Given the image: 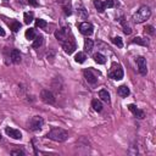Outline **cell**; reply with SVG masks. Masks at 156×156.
<instances>
[{"mask_svg":"<svg viewBox=\"0 0 156 156\" xmlns=\"http://www.w3.org/2000/svg\"><path fill=\"white\" fill-rule=\"evenodd\" d=\"M46 138L54 140V141L62 143V141H65V140H67V138H68V132L65 131V129H62V128L54 127V128H51L50 131L48 132Z\"/></svg>","mask_w":156,"mask_h":156,"instance_id":"6da1fadb","label":"cell"},{"mask_svg":"<svg viewBox=\"0 0 156 156\" xmlns=\"http://www.w3.org/2000/svg\"><path fill=\"white\" fill-rule=\"evenodd\" d=\"M151 16V10L148 6H141L135 14L133 15V21L134 23H143L145 22L146 20H149Z\"/></svg>","mask_w":156,"mask_h":156,"instance_id":"7a4b0ae2","label":"cell"},{"mask_svg":"<svg viewBox=\"0 0 156 156\" xmlns=\"http://www.w3.org/2000/svg\"><path fill=\"white\" fill-rule=\"evenodd\" d=\"M27 126H28V129H31V131H33V132L40 131V129L43 128V126H44L43 117H40V116H34V117H32V118L28 121Z\"/></svg>","mask_w":156,"mask_h":156,"instance_id":"3957f363","label":"cell"},{"mask_svg":"<svg viewBox=\"0 0 156 156\" xmlns=\"http://www.w3.org/2000/svg\"><path fill=\"white\" fill-rule=\"evenodd\" d=\"M123 74L124 73H123L122 67L120 66V65H117V67H116V63L112 65V68L109 72V77L112 78V79H115V81H121L123 78Z\"/></svg>","mask_w":156,"mask_h":156,"instance_id":"277c9868","label":"cell"},{"mask_svg":"<svg viewBox=\"0 0 156 156\" xmlns=\"http://www.w3.org/2000/svg\"><path fill=\"white\" fill-rule=\"evenodd\" d=\"M78 29H79V32L85 35V37H89V35H92L93 32H94V27H93V24L92 23H89V22H82L78 24Z\"/></svg>","mask_w":156,"mask_h":156,"instance_id":"5b68a950","label":"cell"},{"mask_svg":"<svg viewBox=\"0 0 156 156\" xmlns=\"http://www.w3.org/2000/svg\"><path fill=\"white\" fill-rule=\"evenodd\" d=\"M40 98L42 100L45 102V104H50V105H53L55 104V95L53 94V92H50L49 89H43L40 92Z\"/></svg>","mask_w":156,"mask_h":156,"instance_id":"8992f818","label":"cell"},{"mask_svg":"<svg viewBox=\"0 0 156 156\" xmlns=\"http://www.w3.org/2000/svg\"><path fill=\"white\" fill-rule=\"evenodd\" d=\"M61 46H62V49H63L65 53L68 54V55H71L72 53H74V50L77 49L76 43H74V40H73V38L67 39L66 42H63V43L61 44Z\"/></svg>","mask_w":156,"mask_h":156,"instance_id":"52a82bcc","label":"cell"},{"mask_svg":"<svg viewBox=\"0 0 156 156\" xmlns=\"http://www.w3.org/2000/svg\"><path fill=\"white\" fill-rule=\"evenodd\" d=\"M137 65H138V70L141 76H146L148 73V67H146V59L144 56H138L135 59Z\"/></svg>","mask_w":156,"mask_h":156,"instance_id":"ba28073f","label":"cell"},{"mask_svg":"<svg viewBox=\"0 0 156 156\" xmlns=\"http://www.w3.org/2000/svg\"><path fill=\"white\" fill-rule=\"evenodd\" d=\"M84 78L87 79V82H88L89 84H92V85H94V84L98 83V77H96V74L93 73V71L90 70V68H88V70L84 71Z\"/></svg>","mask_w":156,"mask_h":156,"instance_id":"9c48e42d","label":"cell"},{"mask_svg":"<svg viewBox=\"0 0 156 156\" xmlns=\"http://www.w3.org/2000/svg\"><path fill=\"white\" fill-rule=\"evenodd\" d=\"M5 133H6L10 138H12V139H17V140H21V139H22V133L18 131V129L6 127V128H5Z\"/></svg>","mask_w":156,"mask_h":156,"instance_id":"30bf717a","label":"cell"},{"mask_svg":"<svg viewBox=\"0 0 156 156\" xmlns=\"http://www.w3.org/2000/svg\"><path fill=\"white\" fill-rule=\"evenodd\" d=\"M128 110L129 111H131L135 117H137V118H144V117H145V115H144V112H143L141 110H139L135 105H134V104H129V105H128Z\"/></svg>","mask_w":156,"mask_h":156,"instance_id":"8fae6325","label":"cell"},{"mask_svg":"<svg viewBox=\"0 0 156 156\" xmlns=\"http://www.w3.org/2000/svg\"><path fill=\"white\" fill-rule=\"evenodd\" d=\"M10 57H11V61L14 62V63H20L22 57H21V54H20V51L17 49H14V50H11V54H10Z\"/></svg>","mask_w":156,"mask_h":156,"instance_id":"7c38bea8","label":"cell"},{"mask_svg":"<svg viewBox=\"0 0 156 156\" xmlns=\"http://www.w3.org/2000/svg\"><path fill=\"white\" fill-rule=\"evenodd\" d=\"M77 15H78V17L82 18V20H87L88 18V12H87L85 7L83 5H81V4L77 6Z\"/></svg>","mask_w":156,"mask_h":156,"instance_id":"4fadbf2b","label":"cell"},{"mask_svg":"<svg viewBox=\"0 0 156 156\" xmlns=\"http://www.w3.org/2000/svg\"><path fill=\"white\" fill-rule=\"evenodd\" d=\"M117 93H118V95L122 96V98H127L129 94H131V90H129V88L127 85H121V87H118V89H117Z\"/></svg>","mask_w":156,"mask_h":156,"instance_id":"5bb4252c","label":"cell"},{"mask_svg":"<svg viewBox=\"0 0 156 156\" xmlns=\"http://www.w3.org/2000/svg\"><path fill=\"white\" fill-rule=\"evenodd\" d=\"M132 43L134 44H139V45H143V46H149V40L146 38H141V37H135Z\"/></svg>","mask_w":156,"mask_h":156,"instance_id":"9a60e30c","label":"cell"},{"mask_svg":"<svg viewBox=\"0 0 156 156\" xmlns=\"http://www.w3.org/2000/svg\"><path fill=\"white\" fill-rule=\"evenodd\" d=\"M94 6H95V9L98 10V12H100V14H102V12L105 11V9H106L105 3L101 1V0H94Z\"/></svg>","mask_w":156,"mask_h":156,"instance_id":"2e32d148","label":"cell"},{"mask_svg":"<svg viewBox=\"0 0 156 156\" xmlns=\"http://www.w3.org/2000/svg\"><path fill=\"white\" fill-rule=\"evenodd\" d=\"M99 98L102 100V101H105V102H110V94L106 89H101L100 92H99Z\"/></svg>","mask_w":156,"mask_h":156,"instance_id":"e0dca14e","label":"cell"},{"mask_svg":"<svg viewBox=\"0 0 156 156\" xmlns=\"http://www.w3.org/2000/svg\"><path fill=\"white\" fill-rule=\"evenodd\" d=\"M44 43V37L43 35H37L34 38V42H33V48L34 49H38V48H40Z\"/></svg>","mask_w":156,"mask_h":156,"instance_id":"ac0fdd59","label":"cell"},{"mask_svg":"<svg viewBox=\"0 0 156 156\" xmlns=\"http://www.w3.org/2000/svg\"><path fill=\"white\" fill-rule=\"evenodd\" d=\"M93 59H94V61H95L96 63H99V65H104V63L106 62V57L104 56L102 54H100V53H96V54H94Z\"/></svg>","mask_w":156,"mask_h":156,"instance_id":"d6986e66","label":"cell"},{"mask_svg":"<svg viewBox=\"0 0 156 156\" xmlns=\"http://www.w3.org/2000/svg\"><path fill=\"white\" fill-rule=\"evenodd\" d=\"M24 35H26V39H28V40H34V38L37 37L35 29L34 28L27 29V31H26V33H24Z\"/></svg>","mask_w":156,"mask_h":156,"instance_id":"ffe728a7","label":"cell"},{"mask_svg":"<svg viewBox=\"0 0 156 156\" xmlns=\"http://www.w3.org/2000/svg\"><path fill=\"white\" fill-rule=\"evenodd\" d=\"M85 60H87V56H85V54L84 53H77L76 54V56H74V61L77 62V63H83V62H85Z\"/></svg>","mask_w":156,"mask_h":156,"instance_id":"44dd1931","label":"cell"},{"mask_svg":"<svg viewBox=\"0 0 156 156\" xmlns=\"http://www.w3.org/2000/svg\"><path fill=\"white\" fill-rule=\"evenodd\" d=\"M23 18H24V23H26V24H29V23L34 20V14H33L32 11H29V12H24Z\"/></svg>","mask_w":156,"mask_h":156,"instance_id":"7402d4cb","label":"cell"},{"mask_svg":"<svg viewBox=\"0 0 156 156\" xmlns=\"http://www.w3.org/2000/svg\"><path fill=\"white\" fill-rule=\"evenodd\" d=\"M93 45H94V42L92 39H85L84 40V50L87 53H90V51L93 50Z\"/></svg>","mask_w":156,"mask_h":156,"instance_id":"603a6c76","label":"cell"},{"mask_svg":"<svg viewBox=\"0 0 156 156\" xmlns=\"http://www.w3.org/2000/svg\"><path fill=\"white\" fill-rule=\"evenodd\" d=\"M92 106H93V109H94L96 112H100V111L102 110V104H101V101L98 100V99H94V100L92 101Z\"/></svg>","mask_w":156,"mask_h":156,"instance_id":"cb8c5ba5","label":"cell"},{"mask_svg":"<svg viewBox=\"0 0 156 156\" xmlns=\"http://www.w3.org/2000/svg\"><path fill=\"white\" fill-rule=\"evenodd\" d=\"M21 27H22V24L20 22H17V21H14L10 24V28L12 29V32H18L21 29Z\"/></svg>","mask_w":156,"mask_h":156,"instance_id":"d4e9b609","label":"cell"},{"mask_svg":"<svg viewBox=\"0 0 156 156\" xmlns=\"http://www.w3.org/2000/svg\"><path fill=\"white\" fill-rule=\"evenodd\" d=\"M121 23H122V26H123V32H124V34H131V33H132V29H131V27H129L128 24H126L123 17L121 18Z\"/></svg>","mask_w":156,"mask_h":156,"instance_id":"484cf974","label":"cell"},{"mask_svg":"<svg viewBox=\"0 0 156 156\" xmlns=\"http://www.w3.org/2000/svg\"><path fill=\"white\" fill-rule=\"evenodd\" d=\"M46 21L45 20H42V18H38L35 20V27H39V28H45L46 27Z\"/></svg>","mask_w":156,"mask_h":156,"instance_id":"4316f807","label":"cell"},{"mask_svg":"<svg viewBox=\"0 0 156 156\" xmlns=\"http://www.w3.org/2000/svg\"><path fill=\"white\" fill-rule=\"evenodd\" d=\"M112 43H113L115 45H117L118 48H122V46H123V42H122V38H121V37H115V38H112Z\"/></svg>","mask_w":156,"mask_h":156,"instance_id":"83f0119b","label":"cell"},{"mask_svg":"<svg viewBox=\"0 0 156 156\" xmlns=\"http://www.w3.org/2000/svg\"><path fill=\"white\" fill-rule=\"evenodd\" d=\"M144 32L148 33V34L154 35V34H155V28H154V26H150V24L145 26V27H144Z\"/></svg>","mask_w":156,"mask_h":156,"instance_id":"f1b7e54d","label":"cell"},{"mask_svg":"<svg viewBox=\"0 0 156 156\" xmlns=\"http://www.w3.org/2000/svg\"><path fill=\"white\" fill-rule=\"evenodd\" d=\"M63 11H65V15H66V16H70V15L72 14L70 4H68V5H65V6H63Z\"/></svg>","mask_w":156,"mask_h":156,"instance_id":"f546056e","label":"cell"},{"mask_svg":"<svg viewBox=\"0 0 156 156\" xmlns=\"http://www.w3.org/2000/svg\"><path fill=\"white\" fill-rule=\"evenodd\" d=\"M11 155H14V156H16V155H18V156H20V155H21V156H23V155H24V152H23L22 150H18V149H17V150L11 151Z\"/></svg>","mask_w":156,"mask_h":156,"instance_id":"4dcf8cb0","label":"cell"},{"mask_svg":"<svg viewBox=\"0 0 156 156\" xmlns=\"http://www.w3.org/2000/svg\"><path fill=\"white\" fill-rule=\"evenodd\" d=\"M105 6H107V7H113V6H115V0H106Z\"/></svg>","mask_w":156,"mask_h":156,"instance_id":"1f68e13d","label":"cell"},{"mask_svg":"<svg viewBox=\"0 0 156 156\" xmlns=\"http://www.w3.org/2000/svg\"><path fill=\"white\" fill-rule=\"evenodd\" d=\"M27 1H28L31 5H33V6H38V1H37V0H27Z\"/></svg>","mask_w":156,"mask_h":156,"instance_id":"d6a6232c","label":"cell"},{"mask_svg":"<svg viewBox=\"0 0 156 156\" xmlns=\"http://www.w3.org/2000/svg\"><path fill=\"white\" fill-rule=\"evenodd\" d=\"M5 35V31H4V28L0 26V37H4Z\"/></svg>","mask_w":156,"mask_h":156,"instance_id":"836d02e7","label":"cell"},{"mask_svg":"<svg viewBox=\"0 0 156 156\" xmlns=\"http://www.w3.org/2000/svg\"><path fill=\"white\" fill-rule=\"evenodd\" d=\"M3 1H4V3H7V1H9V0H3Z\"/></svg>","mask_w":156,"mask_h":156,"instance_id":"e575fe53","label":"cell"},{"mask_svg":"<svg viewBox=\"0 0 156 156\" xmlns=\"http://www.w3.org/2000/svg\"><path fill=\"white\" fill-rule=\"evenodd\" d=\"M0 139H1V135H0Z\"/></svg>","mask_w":156,"mask_h":156,"instance_id":"d590c367","label":"cell"}]
</instances>
